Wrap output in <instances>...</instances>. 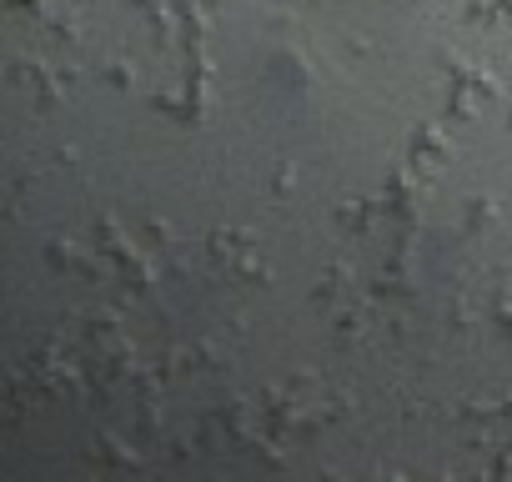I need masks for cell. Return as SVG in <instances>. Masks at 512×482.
<instances>
[]
</instances>
